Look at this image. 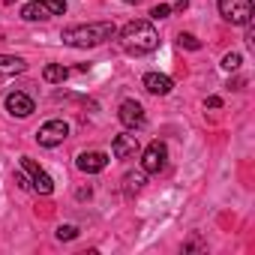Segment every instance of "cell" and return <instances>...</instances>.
Listing matches in <instances>:
<instances>
[{
	"instance_id": "6da1fadb",
	"label": "cell",
	"mask_w": 255,
	"mask_h": 255,
	"mask_svg": "<svg viewBox=\"0 0 255 255\" xmlns=\"http://www.w3.org/2000/svg\"><path fill=\"white\" fill-rule=\"evenodd\" d=\"M117 36L114 21H90V24H69L60 30V39L72 48H96Z\"/></svg>"
},
{
	"instance_id": "7a4b0ae2",
	"label": "cell",
	"mask_w": 255,
	"mask_h": 255,
	"mask_svg": "<svg viewBox=\"0 0 255 255\" xmlns=\"http://www.w3.org/2000/svg\"><path fill=\"white\" fill-rule=\"evenodd\" d=\"M120 39H123V48L126 51H132V54H150L159 48V33L150 21L144 18H135L129 21L123 30H120Z\"/></svg>"
},
{
	"instance_id": "3957f363",
	"label": "cell",
	"mask_w": 255,
	"mask_h": 255,
	"mask_svg": "<svg viewBox=\"0 0 255 255\" xmlns=\"http://www.w3.org/2000/svg\"><path fill=\"white\" fill-rule=\"evenodd\" d=\"M216 6H219V15L228 21V24H249L252 15H255V6H252V0H216Z\"/></svg>"
},
{
	"instance_id": "277c9868",
	"label": "cell",
	"mask_w": 255,
	"mask_h": 255,
	"mask_svg": "<svg viewBox=\"0 0 255 255\" xmlns=\"http://www.w3.org/2000/svg\"><path fill=\"white\" fill-rule=\"evenodd\" d=\"M66 138H69V123L60 120V117L45 120L39 129H36V141H39L42 147H60Z\"/></svg>"
},
{
	"instance_id": "5b68a950",
	"label": "cell",
	"mask_w": 255,
	"mask_h": 255,
	"mask_svg": "<svg viewBox=\"0 0 255 255\" xmlns=\"http://www.w3.org/2000/svg\"><path fill=\"white\" fill-rule=\"evenodd\" d=\"M21 168H24L27 177H30V189H36L39 195H51V192H54V180H51V174H48L42 165H36V159L21 156Z\"/></svg>"
},
{
	"instance_id": "8992f818",
	"label": "cell",
	"mask_w": 255,
	"mask_h": 255,
	"mask_svg": "<svg viewBox=\"0 0 255 255\" xmlns=\"http://www.w3.org/2000/svg\"><path fill=\"white\" fill-rule=\"evenodd\" d=\"M165 162H168V147H165V141H150L147 147H144V153H141V168H144V174H159L162 168H165Z\"/></svg>"
},
{
	"instance_id": "52a82bcc",
	"label": "cell",
	"mask_w": 255,
	"mask_h": 255,
	"mask_svg": "<svg viewBox=\"0 0 255 255\" xmlns=\"http://www.w3.org/2000/svg\"><path fill=\"white\" fill-rule=\"evenodd\" d=\"M117 117H120V123L126 126V129H141L144 120H147V114H144L141 102H135V99H123V102H120Z\"/></svg>"
},
{
	"instance_id": "ba28073f",
	"label": "cell",
	"mask_w": 255,
	"mask_h": 255,
	"mask_svg": "<svg viewBox=\"0 0 255 255\" xmlns=\"http://www.w3.org/2000/svg\"><path fill=\"white\" fill-rule=\"evenodd\" d=\"M138 150H141V144H138V135H132V132H120L111 144L114 159H135Z\"/></svg>"
},
{
	"instance_id": "9c48e42d",
	"label": "cell",
	"mask_w": 255,
	"mask_h": 255,
	"mask_svg": "<svg viewBox=\"0 0 255 255\" xmlns=\"http://www.w3.org/2000/svg\"><path fill=\"white\" fill-rule=\"evenodd\" d=\"M75 168H78V171H84V174H99V171H105V168H108V153H102V150L78 153Z\"/></svg>"
},
{
	"instance_id": "30bf717a",
	"label": "cell",
	"mask_w": 255,
	"mask_h": 255,
	"mask_svg": "<svg viewBox=\"0 0 255 255\" xmlns=\"http://www.w3.org/2000/svg\"><path fill=\"white\" fill-rule=\"evenodd\" d=\"M6 111H9L12 117H30V114L36 111V102H33L27 93L12 90V93H6Z\"/></svg>"
},
{
	"instance_id": "8fae6325",
	"label": "cell",
	"mask_w": 255,
	"mask_h": 255,
	"mask_svg": "<svg viewBox=\"0 0 255 255\" xmlns=\"http://www.w3.org/2000/svg\"><path fill=\"white\" fill-rule=\"evenodd\" d=\"M141 84H144V90L153 93V96H168V93L174 90V81H171L168 75H162V72H147V75L141 78Z\"/></svg>"
},
{
	"instance_id": "7c38bea8",
	"label": "cell",
	"mask_w": 255,
	"mask_h": 255,
	"mask_svg": "<svg viewBox=\"0 0 255 255\" xmlns=\"http://www.w3.org/2000/svg\"><path fill=\"white\" fill-rule=\"evenodd\" d=\"M27 69V63L21 57H12V54H0V75H21Z\"/></svg>"
},
{
	"instance_id": "4fadbf2b",
	"label": "cell",
	"mask_w": 255,
	"mask_h": 255,
	"mask_svg": "<svg viewBox=\"0 0 255 255\" xmlns=\"http://www.w3.org/2000/svg\"><path fill=\"white\" fill-rule=\"evenodd\" d=\"M66 78H69V69L63 63H48L42 69V81H48V84H63Z\"/></svg>"
},
{
	"instance_id": "5bb4252c",
	"label": "cell",
	"mask_w": 255,
	"mask_h": 255,
	"mask_svg": "<svg viewBox=\"0 0 255 255\" xmlns=\"http://www.w3.org/2000/svg\"><path fill=\"white\" fill-rule=\"evenodd\" d=\"M21 18H24V21H45V18H48V9L30 0L27 6H21Z\"/></svg>"
},
{
	"instance_id": "9a60e30c",
	"label": "cell",
	"mask_w": 255,
	"mask_h": 255,
	"mask_svg": "<svg viewBox=\"0 0 255 255\" xmlns=\"http://www.w3.org/2000/svg\"><path fill=\"white\" fill-rule=\"evenodd\" d=\"M141 186H144V174H126V177H123V192H126V198H132L135 192H141Z\"/></svg>"
},
{
	"instance_id": "2e32d148",
	"label": "cell",
	"mask_w": 255,
	"mask_h": 255,
	"mask_svg": "<svg viewBox=\"0 0 255 255\" xmlns=\"http://www.w3.org/2000/svg\"><path fill=\"white\" fill-rule=\"evenodd\" d=\"M33 3L45 6L48 15H63V12H66V0H33Z\"/></svg>"
},
{
	"instance_id": "e0dca14e",
	"label": "cell",
	"mask_w": 255,
	"mask_h": 255,
	"mask_svg": "<svg viewBox=\"0 0 255 255\" xmlns=\"http://www.w3.org/2000/svg\"><path fill=\"white\" fill-rule=\"evenodd\" d=\"M240 63H243V57H240L237 51H228V54L222 57V69H225V72H237Z\"/></svg>"
},
{
	"instance_id": "ac0fdd59",
	"label": "cell",
	"mask_w": 255,
	"mask_h": 255,
	"mask_svg": "<svg viewBox=\"0 0 255 255\" xmlns=\"http://www.w3.org/2000/svg\"><path fill=\"white\" fill-rule=\"evenodd\" d=\"M177 45H180V48H189V51H198V48H201V39H195L192 33H180V36H177Z\"/></svg>"
},
{
	"instance_id": "d6986e66",
	"label": "cell",
	"mask_w": 255,
	"mask_h": 255,
	"mask_svg": "<svg viewBox=\"0 0 255 255\" xmlns=\"http://www.w3.org/2000/svg\"><path fill=\"white\" fill-rule=\"evenodd\" d=\"M78 237V225H60L57 228V240H75Z\"/></svg>"
},
{
	"instance_id": "ffe728a7",
	"label": "cell",
	"mask_w": 255,
	"mask_h": 255,
	"mask_svg": "<svg viewBox=\"0 0 255 255\" xmlns=\"http://www.w3.org/2000/svg\"><path fill=\"white\" fill-rule=\"evenodd\" d=\"M168 15H171V6H168V3H156V6L150 9V18H156V21H159V18H168Z\"/></svg>"
},
{
	"instance_id": "44dd1931",
	"label": "cell",
	"mask_w": 255,
	"mask_h": 255,
	"mask_svg": "<svg viewBox=\"0 0 255 255\" xmlns=\"http://www.w3.org/2000/svg\"><path fill=\"white\" fill-rule=\"evenodd\" d=\"M15 183H18L21 189H30V177H27V171H15Z\"/></svg>"
},
{
	"instance_id": "7402d4cb",
	"label": "cell",
	"mask_w": 255,
	"mask_h": 255,
	"mask_svg": "<svg viewBox=\"0 0 255 255\" xmlns=\"http://www.w3.org/2000/svg\"><path fill=\"white\" fill-rule=\"evenodd\" d=\"M192 249H204V243H201L198 237H192L189 243H183V252H192Z\"/></svg>"
},
{
	"instance_id": "603a6c76",
	"label": "cell",
	"mask_w": 255,
	"mask_h": 255,
	"mask_svg": "<svg viewBox=\"0 0 255 255\" xmlns=\"http://www.w3.org/2000/svg\"><path fill=\"white\" fill-rule=\"evenodd\" d=\"M204 108H222V99L219 96H207L204 99Z\"/></svg>"
},
{
	"instance_id": "cb8c5ba5",
	"label": "cell",
	"mask_w": 255,
	"mask_h": 255,
	"mask_svg": "<svg viewBox=\"0 0 255 255\" xmlns=\"http://www.w3.org/2000/svg\"><path fill=\"white\" fill-rule=\"evenodd\" d=\"M186 6H189V0H174V9H177V12H183Z\"/></svg>"
},
{
	"instance_id": "d4e9b609",
	"label": "cell",
	"mask_w": 255,
	"mask_h": 255,
	"mask_svg": "<svg viewBox=\"0 0 255 255\" xmlns=\"http://www.w3.org/2000/svg\"><path fill=\"white\" fill-rule=\"evenodd\" d=\"M228 87H231V90H240V87H243V78H234V81H228Z\"/></svg>"
},
{
	"instance_id": "484cf974",
	"label": "cell",
	"mask_w": 255,
	"mask_h": 255,
	"mask_svg": "<svg viewBox=\"0 0 255 255\" xmlns=\"http://www.w3.org/2000/svg\"><path fill=\"white\" fill-rule=\"evenodd\" d=\"M75 195H78V201H84V198H90V186H87V189H78Z\"/></svg>"
},
{
	"instance_id": "4316f807",
	"label": "cell",
	"mask_w": 255,
	"mask_h": 255,
	"mask_svg": "<svg viewBox=\"0 0 255 255\" xmlns=\"http://www.w3.org/2000/svg\"><path fill=\"white\" fill-rule=\"evenodd\" d=\"M126 3H138V0H126Z\"/></svg>"
}]
</instances>
